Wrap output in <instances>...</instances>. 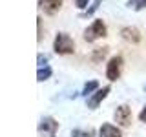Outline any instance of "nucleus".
Returning <instances> with one entry per match:
<instances>
[{
  "label": "nucleus",
  "instance_id": "obj_10",
  "mask_svg": "<svg viewBox=\"0 0 146 137\" xmlns=\"http://www.w3.org/2000/svg\"><path fill=\"white\" fill-rule=\"evenodd\" d=\"M110 51V48H95L93 49V53H91V62H95V64H99V62H102L104 59H106V55Z\"/></svg>",
  "mask_w": 146,
  "mask_h": 137
},
{
  "label": "nucleus",
  "instance_id": "obj_13",
  "mask_svg": "<svg viewBox=\"0 0 146 137\" xmlns=\"http://www.w3.org/2000/svg\"><path fill=\"white\" fill-rule=\"evenodd\" d=\"M126 6L131 7V9H135V11H141V9L146 7V0H128Z\"/></svg>",
  "mask_w": 146,
  "mask_h": 137
},
{
  "label": "nucleus",
  "instance_id": "obj_15",
  "mask_svg": "<svg viewBox=\"0 0 146 137\" xmlns=\"http://www.w3.org/2000/svg\"><path fill=\"white\" fill-rule=\"evenodd\" d=\"M100 4H102V0H93V2H91V6L86 9V13H82V17H91V15H93V13L100 7Z\"/></svg>",
  "mask_w": 146,
  "mask_h": 137
},
{
  "label": "nucleus",
  "instance_id": "obj_18",
  "mask_svg": "<svg viewBox=\"0 0 146 137\" xmlns=\"http://www.w3.org/2000/svg\"><path fill=\"white\" fill-rule=\"evenodd\" d=\"M88 2H90V0H75V6L79 9H84L86 6H88Z\"/></svg>",
  "mask_w": 146,
  "mask_h": 137
},
{
  "label": "nucleus",
  "instance_id": "obj_4",
  "mask_svg": "<svg viewBox=\"0 0 146 137\" xmlns=\"http://www.w3.org/2000/svg\"><path fill=\"white\" fill-rule=\"evenodd\" d=\"M108 93H110V86H104V88H99L97 91H95L91 97L86 99V106H88L90 110H97L99 108V104L102 102L104 99L108 97Z\"/></svg>",
  "mask_w": 146,
  "mask_h": 137
},
{
  "label": "nucleus",
  "instance_id": "obj_8",
  "mask_svg": "<svg viewBox=\"0 0 146 137\" xmlns=\"http://www.w3.org/2000/svg\"><path fill=\"white\" fill-rule=\"evenodd\" d=\"M121 37L126 40V42H131V44H139L141 42V33L137 27H131V26H126L121 29Z\"/></svg>",
  "mask_w": 146,
  "mask_h": 137
},
{
  "label": "nucleus",
  "instance_id": "obj_9",
  "mask_svg": "<svg viewBox=\"0 0 146 137\" xmlns=\"http://www.w3.org/2000/svg\"><path fill=\"white\" fill-rule=\"evenodd\" d=\"M99 137H122V132H121V128L110 124V122H104L99 128Z\"/></svg>",
  "mask_w": 146,
  "mask_h": 137
},
{
  "label": "nucleus",
  "instance_id": "obj_7",
  "mask_svg": "<svg viewBox=\"0 0 146 137\" xmlns=\"http://www.w3.org/2000/svg\"><path fill=\"white\" fill-rule=\"evenodd\" d=\"M62 2L64 0H38V7L46 15H55L62 7Z\"/></svg>",
  "mask_w": 146,
  "mask_h": 137
},
{
  "label": "nucleus",
  "instance_id": "obj_19",
  "mask_svg": "<svg viewBox=\"0 0 146 137\" xmlns=\"http://www.w3.org/2000/svg\"><path fill=\"white\" fill-rule=\"evenodd\" d=\"M139 119H141L143 122H146V106H144L143 110H141V113H139Z\"/></svg>",
  "mask_w": 146,
  "mask_h": 137
},
{
  "label": "nucleus",
  "instance_id": "obj_12",
  "mask_svg": "<svg viewBox=\"0 0 146 137\" xmlns=\"http://www.w3.org/2000/svg\"><path fill=\"white\" fill-rule=\"evenodd\" d=\"M51 68L49 66H44V68H38V70H36V80L38 82H44V80H48L49 77H51Z\"/></svg>",
  "mask_w": 146,
  "mask_h": 137
},
{
  "label": "nucleus",
  "instance_id": "obj_1",
  "mask_svg": "<svg viewBox=\"0 0 146 137\" xmlns=\"http://www.w3.org/2000/svg\"><path fill=\"white\" fill-rule=\"evenodd\" d=\"M53 49L58 55H71L75 51V42H73V39L68 33L60 31V33H57V37L53 40Z\"/></svg>",
  "mask_w": 146,
  "mask_h": 137
},
{
  "label": "nucleus",
  "instance_id": "obj_5",
  "mask_svg": "<svg viewBox=\"0 0 146 137\" xmlns=\"http://www.w3.org/2000/svg\"><path fill=\"white\" fill-rule=\"evenodd\" d=\"M113 117H115V121H117L122 128H126V126L131 124V110L128 108L126 104H122V106H117L115 113H113Z\"/></svg>",
  "mask_w": 146,
  "mask_h": 137
},
{
  "label": "nucleus",
  "instance_id": "obj_6",
  "mask_svg": "<svg viewBox=\"0 0 146 137\" xmlns=\"http://www.w3.org/2000/svg\"><path fill=\"white\" fill-rule=\"evenodd\" d=\"M38 130L48 134L49 137H57V130H58V122L53 117H42L38 122Z\"/></svg>",
  "mask_w": 146,
  "mask_h": 137
},
{
  "label": "nucleus",
  "instance_id": "obj_2",
  "mask_svg": "<svg viewBox=\"0 0 146 137\" xmlns=\"http://www.w3.org/2000/svg\"><path fill=\"white\" fill-rule=\"evenodd\" d=\"M106 33H108L106 24H104L102 20H95L93 24H90L84 29V40H86V42H95L97 39L106 37Z\"/></svg>",
  "mask_w": 146,
  "mask_h": 137
},
{
  "label": "nucleus",
  "instance_id": "obj_17",
  "mask_svg": "<svg viewBox=\"0 0 146 137\" xmlns=\"http://www.w3.org/2000/svg\"><path fill=\"white\" fill-rule=\"evenodd\" d=\"M36 26H38V37H36V39L38 40H42V18H36Z\"/></svg>",
  "mask_w": 146,
  "mask_h": 137
},
{
  "label": "nucleus",
  "instance_id": "obj_11",
  "mask_svg": "<svg viewBox=\"0 0 146 137\" xmlns=\"http://www.w3.org/2000/svg\"><path fill=\"white\" fill-rule=\"evenodd\" d=\"M97 90H99V82H97V80H90V82H86V84H84V88H82L80 95L88 99V97H91V95H93Z\"/></svg>",
  "mask_w": 146,
  "mask_h": 137
},
{
  "label": "nucleus",
  "instance_id": "obj_14",
  "mask_svg": "<svg viewBox=\"0 0 146 137\" xmlns=\"http://www.w3.org/2000/svg\"><path fill=\"white\" fill-rule=\"evenodd\" d=\"M71 137H95L93 130H80V128H75L71 130Z\"/></svg>",
  "mask_w": 146,
  "mask_h": 137
},
{
  "label": "nucleus",
  "instance_id": "obj_16",
  "mask_svg": "<svg viewBox=\"0 0 146 137\" xmlns=\"http://www.w3.org/2000/svg\"><path fill=\"white\" fill-rule=\"evenodd\" d=\"M36 62H38V68H44V66H48V55H42V53H38V55H36Z\"/></svg>",
  "mask_w": 146,
  "mask_h": 137
},
{
  "label": "nucleus",
  "instance_id": "obj_3",
  "mask_svg": "<svg viewBox=\"0 0 146 137\" xmlns=\"http://www.w3.org/2000/svg\"><path fill=\"white\" fill-rule=\"evenodd\" d=\"M122 71V57H111L106 64V79L108 80H117Z\"/></svg>",
  "mask_w": 146,
  "mask_h": 137
}]
</instances>
